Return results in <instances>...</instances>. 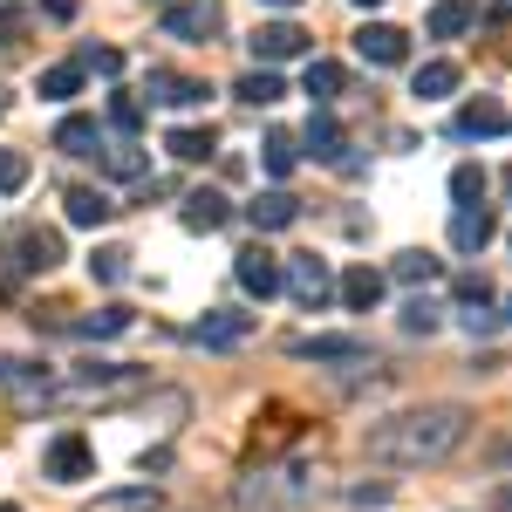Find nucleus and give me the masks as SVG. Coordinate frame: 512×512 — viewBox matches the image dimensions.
I'll list each match as a JSON object with an SVG mask.
<instances>
[{
    "label": "nucleus",
    "instance_id": "f257e3e1",
    "mask_svg": "<svg viewBox=\"0 0 512 512\" xmlns=\"http://www.w3.org/2000/svg\"><path fill=\"white\" fill-rule=\"evenodd\" d=\"M465 431H472V410H465V403H417V410L383 417L362 444H369V458L390 465V472H424V465H444V458L465 444Z\"/></svg>",
    "mask_w": 512,
    "mask_h": 512
},
{
    "label": "nucleus",
    "instance_id": "f03ea898",
    "mask_svg": "<svg viewBox=\"0 0 512 512\" xmlns=\"http://www.w3.org/2000/svg\"><path fill=\"white\" fill-rule=\"evenodd\" d=\"M151 390V369H130V362H96L76 376H55L41 396H28V410H117L130 396Z\"/></svg>",
    "mask_w": 512,
    "mask_h": 512
},
{
    "label": "nucleus",
    "instance_id": "7ed1b4c3",
    "mask_svg": "<svg viewBox=\"0 0 512 512\" xmlns=\"http://www.w3.org/2000/svg\"><path fill=\"white\" fill-rule=\"evenodd\" d=\"M0 267L7 274H48V267H62V233H48V226H7L0 233Z\"/></svg>",
    "mask_w": 512,
    "mask_h": 512
},
{
    "label": "nucleus",
    "instance_id": "20e7f679",
    "mask_svg": "<svg viewBox=\"0 0 512 512\" xmlns=\"http://www.w3.org/2000/svg\"><path fill=\"white\" fill-rule=\"evenodd\" d=\"M41 472L55 478V485H82V478H96V451H89V437H82V431L48 437V451H41Z\"/></svg>",
    "mask_w": 512,
    "mask_h": 512
},
{
    "label": "nucleus",
    "instance_id": "39448f33",
    "mask_svg": "<svg viewBox=\"0 0 512 512\" xmlns=\"http://www.w3.org/2000/svg\"><path fill=\"white\" fill-rule=\"evenodd\" d=\"M287 294H294V301L315 315V308H328V301L342 294V280L328 274V260H315V253H294V260H287Z\"/></svg>",
    "mask_w": 512,
    "mask_h": 512
},
{
    "label": "nucleus",
    "instance_id": "423d86ee",
    "mask_svg": "<svg viewBox=\"0 0 512 512\" xmlns=\"http://www.w3.org/2000/svg\"><path fill=\"white\" fill-rule=\"evenodd\" d=\"M233 274H239V287H246L253 301H274L280 287H287V267H280L274 253L260 246V239H253V246H239V253H233Z\"/></svg>",
    "mask_w": 512,
    "mask_h": 512
},
{
    "label": "nucleus",
    "instance_id": "0eeeda50",
    "mask_svg": "<svg viewBox=\"0 0 512 512\" xmlns=\"http://www.w3.org/2000/svg\"><path fill=\"white\" fill-rule=\"evenodd\" d=\"M164 35L212 41V35H226V14H219V0H178V7H164Z\"/></svg>",
    "mask_w": 512,
    "mask_h": 512
},
{
    "label": "nucleus",
    "instance_id": "6e6552de",
    "mask_svg": "<svg viewBox=\"0 0 512 512\" xmlns=\"http://www.w3.org/2000/svg\"><path fill=\"white\" fill-rule=\"evenodd\" d=\"M355 55L376 62V69H396V62L410 55V35L390 28V21H362V28H355Z\"/></svg>",
    "mask_w": 512,
    "mask_h": 512
},
{
    "label": "nucleus",
    "instance_id": "1a4fd4ad",
    "mask_svg": "<svg viewBox=\"0 0 512 512\" xmlns=\"http://www.w3.org/2000/svg\"><path fill=\"white\" fill-rule=\"evenodd\" d=\"M144 96L164 103V110H198L212 89H205L198 76H178V69H151V76H144Z\"/></svg>",
    "mask_w": 512,
    "mask_h": 512
},
{
    "label": "nucleus",
    "instance_id": "9d476101",
    "mask_svg": "<svg viewBox=\"0 0 512 512\" xmlns=\"http://www.w3.org/2000/svg\"><path fill=\"white\" fill-rule=\"evenodd\" d=\"M308 48V35L294 28V21H260L253 28V55H260V69H274V62H294Z\"/></svg>",
    "mask_w": 512,
    "mask_h": 512
},
{
    "label": "nucleus",
    "instance_id": "9b49d317",
    "mask_svg": "<svg viewBox=\"0 0 512 512\" xmlns=\"http://www.w3.org/2000/svg\"><path fill=\"white\" fill-rule=\"evenodd\" d=\"M301 144H308V158H321V164H342V171H349V130H342V123L328 117V110H315V117H308Z\"/></svg>",
    "mask_w": 512,
    "mask_h": 512
},
{
    "label": "nucleus",
    "instance_id": "f8f14e48",
    "mask_svg": "<svg viewBox=\"0 0 512 512\" xmlns=\"http://www.w3.org/2000/svg\"><path fill=\"white\" fill-rule=\"evenodd\" d=\"M246 219H253V233H287V226L301 219V198L274 185V192H260L253 205H246Z\"/></svg>",
    "mask_w": 512,
    "mask_h": 512
},
{
    "label": "nucleus",
    "instance_id": "ddd939ff",
    "mask_svg": "<svg viewBox=\"0 0 512 512\" xmlns=\"http://www.w3.org/2000/svg\"><path fill=\"white\" fill-rule=\"evenodd\" d=\"M192 335L205 342V349H233V342H246V335H253V315H239V308H212Z\"/></svg>",
    "mask_w": 512,
    "mask_h": 512
},
{
    "label": "nucleus",
    "instance_id": "4468645a",
    "mask_svg": "<svg viewBox=\"0 0 512 512\" xmlns=\"http://www.w3.org/2000/svg\"><path fill=\"white\" fill-rule=\"evenodd\" d=\"M164 151H171L178 164H205L212 151H219V130H212V123H205V130H198V123H178V130L164 137Z\"/></svg>",
    "mask_w": 512,
    "mask_h": 512
},
{
    "label": "nucleus",
    "instance_id": "2eb2a0df",
    "mask_svg": "<svg viewBox=\"0 0 512 512\" xmlns=\"http://www.w3.org/2000/svg\"><path fill=\"white\" fill-rule=\"evenodd\" d=\"M485 239H492V212L485 205H458L451 212V246L458 253H485Z\"/></svg>",
    "mask_w": 512,
    "mask_h": 512
},
{
    "label": "nucleus",
    "instance_id": "dca6fc26",
    "mask_svg": "<svg viewBox=\"0 0 512 512\" xmlns=\"http://www.w3.org/2000/svg\"><path fill=\"white\" fill-rule=\"evenodd\" d=\"M55 151H69V158L103 151V123H96V117H62V123H55Z\"/></svg>",
    "mask_w": 512,
    "mask_h": 512
},
{
    "label": "nucleus",
    "instance_id": "f3484780",
    "mask_svg": "<svg viewBox=\"0 0 512 512\" xmlns=\"http://www.w3.org/2000/svg\"><path fill=\"white\" fill-rule=\"evenodd\" d=\"M294 355H308V362H362L369 349H362L355 335H301Z\"/></svg>",
    "mask_w": 512,
    "mask_h": 512
},
{
    "label": "nucleus",
    "instance_id": "a211bd4d",
    "mask_svg": "<svg viewBox=\"0 0 512 512\" xmlns=\"http://www.w3.org/2000/svg\"><path fill=\"white\" fill-rule=\"evenodd\" d=\"M62 212H69V226H103L117 205L96 192V185H69V192H62Z\"/></svg>",
    "mask_w": 512,
    "mask_h": 512
},
{
    "label": "nucleus",
    "instance_id": "6ab92c4d",
    "mask_svg": "<svg viewBox=\"0 0 512 512\" xmlns=\"http://www.w3.org/2000/svg\"><path fill=\"white\" fill-rule=\"evenodd\" d=\"M506 123L512 117L492 103V96H478V103H465V110H458V123H451V130H458V137H499Z\"/></svg>",
    "mask_w": 512,
    "mask_h": 512
},
{
    "label": "nucleus",
    "instance_id": "aec40b11",
    "mask_svg": "<svg viewBox=\"0 0 512 512\" xmlns=\"http://www.w3.org/2000/svg\"><path fill=\"white\" fill-rule=\"evenodd\" d=\"M226 219H233V205L219 192H185V226H192V233H219Z\"/></svg>",
    "mask_w": 512,
    "mask_h": 512
},
{
    "label": "nucleus",
    "instance_id": "412c9836",
    "mask_svg": "<svg viewBox=\"0 0 512 512\" xmlns=\"http://www.w3.org/2000/svg\"><path fill=\"white\" fill-rule=\"evenodd\" d=\"M376 301H383V274H376V267H349V274H342V308L369 315Z\"/></svg>",
    "mask_w": 512,
    "mask_h": 512
},
{
    "label": "nucleus",
    "instance_id": "4be33fe9",
    "mask_svg": "<svg viewBox=\"0 0 512 512\" xmlns=\"http://www.w3.org/2000/svg\"><path fill=\"white\" fill-rule=\"evenodd\" d=\"M472 21H478V0H437L431 7V35L437 41H458Z\"/></svg>",
    "mask_w": 512,
    "mask_h": 512
},
{
    "label": "nucleus",
    "instance_id": "5701e85b",
    "mask_svg": "<svg viewBox=\"0 0 512 512\" xmlns=\"http://www.w3.org/2000/svg\"><path fill=\"white\" fill-rule=\"evenodd\" d=\"M82 82H89V62H82V55H69V62L41 69V96H48V103H62V96H76Z\"/></svg>",
    "mask_w": 512,
    "mask_h": 512
},
{
    "label": "nucleus",
    "instance_id": "b1692460",
    "mask_svg": "<svg viewBox=\"0 0 512 512\" xmlns=\"http://www.w3.org/2000/svg\"><path fill=\"white\" fill-rule=\"evenodd\" d=\"M451 89H458V62H424L410 76V96H424V103H444Z\"/></svg>",
    "mask_w": 512,
    "mask_h": 512
},
{
    "label": "nucleus",
    "instance_id": "393cba45",
    "mask_svg": "<svg viewBox=\"0 0 512 512\" xmlns=\"http://www.w3.org/2000/svg\"><path fill=\"white\" fill-rule=\"evenodd\" d=\"M233 96H239V103H253V110H274V103L287 96V89H280V76H274V69H246Z\"/></svg>",
    "mask_w": 512,
    "mask_h": 512
},
{
    "label": "nucleus",
    "instance_id": "a878e982",
    "mask_svg": "<svg viewBox=\"0 0 512 512\" xmlns=\"http://www.w3.org/2000/svg\"><path fill=\"white\" fill-rule=\"evenodd\" d=\"M301 89H308L321 110H328V103L349 89V69H342V62H308V82H301Z\"/></svg>",
    "mask_w": 512,
    "mask_h": 512
},
{
    "label": "nucleus",
    "instance_id": "bb28decb",
    "mask_svg": "<svg viewBox=\"0 0 512 512\" xmlns=\"http://www.w3.org/2000/svg\"><path fill=\"white\" fill-rule=\"evenodd\" d=\"M62 328H69V335H89V342H96V335H123V328H130V308H96V315L62 321Z\"/></svg>",
    "mask_w": 512,
    "mask_h": 512
},
{
    "label": "nucleus",
    "instance_id": "cd10ccee",
    "mask_svg": "<svg viewBox=\"0 0 512 512\" xmlns=\"http://www.w3.org/2000/svg\"><path fill=\"white\" fill-rule=\"evenodd\" d=\"M96 512H158V492L151 485H123V492H103Z\"/></svg>",
    "mask_w": 512,
    "mask_h": 512
},
{
    "label": "nucleus",
    "instance_id": "c85d7f7f",
    "mask_svg": "<svg viewBox=\"0 0 512 512\" xmlns=\"http://www.w3.org/2000/svg\"><path fill=\"white\" fill-rule=\"evenodd\" d=\"M260 151H267V171H274V178H294V164H301V144H294L287 130H274Z\"/></svg>",
    "mask_w": 512,
    "mask_h": 512
},
{
    "label": "nucleus",
    "instance_id": "c756f323",
    "mask_svg": "<svg viewBox=\"0 0 512 512\" xmlns=\"http://www.w3.org/2000/svg\"><path fill=\"white\" fill-rule=\"evenodd\" d=\"M89 274L103 280V287H117V280L130 274V253H123V246H96V253H89Z\"/></svg>",
    "mask_w": 512,
    "mask_h": 512
},
{
    "label": "nucleus",
    "instance_id": "7c9ffc66",
    "mask_svg": "<svg viewBox=\"0 0 512 512\" xmlns=\"http://www.w3.org/2000/svg\"><path fill=\"white\" fill-rule=\"evenodd\" d=\"M437 321H444V308H437L431 294H410V301H403V328H410V335H431Z\"/></svg>",
    "mask_w": 512,
    "mask_h": 512
},
{
    "label": "nucleus",
    "instance_id": "2f4dec72",
    "mask_svg": "<svg viewBox=\"0 0 512 512\" xmlns=\"http://www.w3.org/2000/svg\"><path fill=\"white\" fill-rule=\"evenodd\" d=\"M103 171H110V178H144V151L123 137V144H110V151H103Z\"/></svg>",
    "mask_w": 512,
    "mask_h": 512
},
{
    "label": "nucleus",
    "instance_id": "473e14b6",
    "mask_svg": "<svg viewBox=\"0 0 512 512\" xmlns=\"http://www.w3.org/2000/svg\"><path fill=\"white\" fill-rule=\"evenodd\" d=\"M403 287H424V280H437V260L431 253H396V267H390Z\"/></svg>",
    "mask_w": 512,
    "mask_h": 512
},
{
    "label": "nucleus",
    "instance_id": "72a5a7b5",
    "mask_svg": "<svg viewBox=\"0 0 512 512\" xmlns=\"http://www.w3.org/2000/svg\"><path fill=\"white\" fill-rule=\"evenodd\" d=\"M110 123H117L123 137H137V123H144V103H137L130 89H117V96H110Z\"/></svg>",
    "mask_w": 512,
    "mask_h": 512
},
{
    "label": "nucleus",
    "instance_id": "f704fd0d",
    "mask_svg": "<svg viewBox=\"0 0 512 512\" xmlns=\"http://www.w3.org/2000/svg\"><path fill=\"white\" fill-rule=\"evenodd\" d=\"M451 198H458V205H478V198H485V171H478V164H458V171H451Z\"/></svg>",
    "mask_w": 512,
    "mask_h": 512
},
{
    "label": "nucleus",
    "instance_id": "c9c22d12",
    "mask_svg": "<svg viewBox=\"0 0 512 512\" xmlns=\"http://www.w3.org/2000/svg\"><path fill=\"white\" fill-rule=\"evenodd\" d=\"M21 185H28V158L21 151H0V198L21 192Z\"/></svg>",
    "mask_w": 512,
    "mask_h": 512
},
{
    "label": "nucleus",
    "instance_id": "e433bc0d",
    "mask_svg": "<svg viewBox=\"0 0 512 512\" xmlns=\"http://www.w3.org/2000/svg\"><path fill=\"white\" fill-rule=\"evenodd\" d=\"M82 62H89V76H110V82L123 76V48H89Z\"/></svg>",
    "mask_w": 512,
    "mask_h": 512
},
{
    "label": "nucleus",
    "instance_id": "4c0bfd02",
    "mask_svg": "<svg viewBox=\"0 0 512 512\" xmlns=\"http://www.w3.org/2000/svg\"><path fill=\"white\" fill-rule=\"evenodd\" d=\"M458 301H465V308H485V301H492L485 274H465V280H458Z\"/></svg>",
    "mask_w": 512,
    "mask_h": 512
},
{
    "label": "nucleus",
    "instance_id": "58836bf2",
    "mask_svg": "<svg viewBox=\"0 0 512 512\" xmlns=\"http://www.w3.org/2000/svg\"><path fill=\"white\" fill-rule=\"evenodd\" d=\"M458 321H465L472 335H492V328H499V321H506V315H492V308H465V315H458Z\"/></svg>",
    "mask_w": 512,
    "mask_h": 512
},
{
    "label": "nucleus",
    "instance_id": "ea45409f",
    "mask_svg": "<svg viewBox=\"0 0 512 512\" xmlns=\"http://www.w3.org/2000/svg\"><path fill=\"white\" fill-rule=\"evenodd\" d=\"M41 14H48V21H76L82 0H41Z\"/></svg>",
    "mask_w": 512,
    "mask_h": 512
},
{
    "label": "nucleus",
    "instance_id": "a19ab883",
    "mask_svg": "<svg viewBox=\"0 0 512 512\" xmlns=\"http://www.w3.org/2000/svg\"><path fill=\"white\" fill-rule=\"evenodd\" d=\"M349 499H355V506H383V499H390V485H355Z\"/></svg>",
    "mask_w": 512,
    "mask_h": 512
},
{
    "label": "nucleus",
    "instance_id": "79ce46f5",
    "mask_svg": "<svg viewBox=\"0 0 512 512\" xmlns=\"http://www.w3.org/2000/svg\"><path fill=\"white\" fill-rule=\"evenodd\" d=\"M21 28H28V14H21V7H7V14H0V41H14Z\"/></svg>",
    "mask_w": 512,
    "mask_h": 512
},
{
    "label": "nucleus",
    "instance_id": "37998d69",
    "mask_svg": "<svg viewBox=\"0 0 512 512\" xmlns=\"http://www.w3.org/2000/svg\"><path fill=\"white\" fill-rule=\"evenodd\" d=\"M260 7H274V14H294V7H301V0H260Z\"/></svg>",
    "mask_w": 512,
    "mask_h": 512
},
{
    "label": "nucleus",
    "instance_id": "c03bdc74",
    "mask_svg": "<svg viewBox=\"0 0 512 512\" xmlns=\"http://www.w3.org/2000/svg\"><path fill=\"white\" fill-rule=\"evenodd\" d=\"M492 14H499V21H512V0H499V7H492Z\"/></svg>",
    "mask_w": 512,
    "mask_h": 512
},
{
    "label": "nucleus",
    "instance_id": "a18cd8bd",
    "mask_svg": "<svg viewBox=\"0 0 512 512\" xmlns=\"http://www.w3.org/2000/svg\"><path fill=\"white\" fill-rule=\"evenodd\" d=\"M0 117H7V89H0Z\"/></svg>",
    "mask_w": 512,
    "mask_h": 512
},
{
    "label": "nucleus",
    "instance_id": "49530a36",
    "mask_svg": "<svg viewBox=\"0 0 512 512\" xmlns=\"http://www.w3.org/2000/svg\"><path fill=\"white\" fill-rule=\"evenodd\" d=\"M355 7H383V0H355Z\"/></svg>",
    "mask_w": 512,
    "mask_h": 512
},
{
    "label": "nucleus",
    "instance_id": "de8ad7c7",
    "mask_svg": "<svg viewBox=\"0 0 512 512\" xmlns=\"http://www.w3.org/2000/svg\"><path fill=\"white\" fill-rule=\"evenodd\" d=\"M506 192H512V171H506Z\"/></svg>",
    "mask_w": 512,
    "mask_h": 512
},
{
    "label": "nucleus",
    "instance_id": "09e8293b",
    "mask_svg": "<svg viewBox=\"0 0 512 512\" xmlns=\"http://www.w3.org/2000/svg\"><path fill=\"white\" fill-rule=\"evenodd\" d=\"M0 512H21V506H0Z\"/></svg>",
    "mask_w": 512,
    "mask_h": 512
},
{
    "label": "nucleus",
    "instance_id": "8fccbe9b",
    "mask_svg": "<svg viewBox=\"0 0 512 512\" xmlns=\"http://www.w3.org/2000/svg\"><path fill=\"white\" fill-rule=\"evenodd\" d=\"M506 321H512V301H506Z\"/></svg>",
    "mask_w": 512,
    "mask_h": 512
}]
</instances>
